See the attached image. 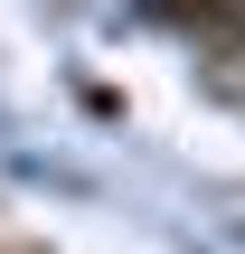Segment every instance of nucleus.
Returning <instances> with one entry per match:
<instances>
[{"mask_svg": "<svg viewBox=\"0 0 245 254\" xmlns=\"http://www.w3.org/2000/svg\"><path fill=\"white\" fill-rule=\"evenodd\" d=\"M0 254H19V245H0Z\"/></svg>", "mask_w": 245, "mask_h": 254, "instance_id": "nucleus-1", "label": "nucleus"}]
</instances>
